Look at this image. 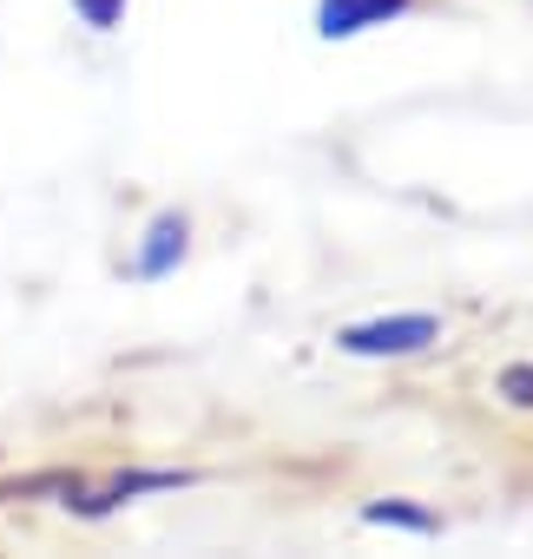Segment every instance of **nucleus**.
I'll list each match as a JSON object with an SVG mask.
<instances>
[{"label":"nucleus","instance_id":"obj_1","mask_svg":"<svg viewBox=\"0 0 533 559\" xmlns=\"http://www.w3.org/2000/svg\"><path fill=\"white\" fill-rule=\"evenodd\" d=\"M435 343V317H382V323H356L343 330L350 356H415Z\"/></svg>","mask_w":533,"mask_h":559},{"label":"nucleus","instance_id":"obj_2","mask_svg":"<svg viewBox=\"0 0 533 559\" xmlns=\"http://www.w3.org/2000/svg\"><path fill=\"white\" fill-rule=\"evenodd\" d=\"M408 0H323V40H350V34H363V27H376V21H389V14H402Z\"/></svg>","mask_w":533,"mask_h":559},{"label":"nucleus","instance_id":"obj_3","mask_svg":"<svg viewBox=\"0 0 533 559\" xmlns=\"http://www.w3.org/2000/svg\"><path fill=\"white\" fill-rule=\"evenodd\" d=\"M178 250H185V217H158V224H152V243H145V257H139V270L158 276V270H171Z\"/></svg>","mask_w":533,"mask_h":559},{"label":"nucleus","instance_id":"obj_4","mask_svg":"<svg viewBox=\"0 0 533 559\" xmlns=\"http://www.w3.org/2000/svg\"><path fill=\"white\" fill-rule=\"evenodd\" d=\"M73 8L86 14V27H99V34H106V27L126 14V0H73Z\"/></svg>","mask_w":533,"mask_h":559},{"label":"nucleus","instance_id":"obj_5","mask_svg":"<svg viewBox=\"0 0 533 559\" xmlns=\"http://www.w3.org/2000/svg\"><path fill=\"white\" fill-rule=\"evenodd\" d=\"M500 389H507V402H513V408H533V369H507V376H500Z\"/></svg>","mask_w":533,"mask_h":559},{"label":"nucleus","instance_id":"obj_6","mask_svg":"<svg viewBox=\"0 0 533 559\" xmlns=\"http://www.w3.org/2000/svg\"><path fill=\"white\" fill-rule=\"evenodd\" d=\"M369 520H382V526H389V520H395V526H435L428 513H408V507H369Z\"/></svg>","mask_w":533,"mask_h":559}]
</instances>
